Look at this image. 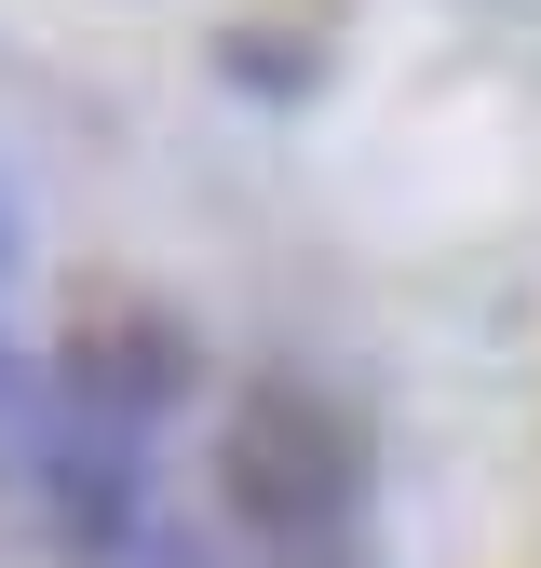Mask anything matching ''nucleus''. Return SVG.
<instances>
[{"mask_svg":"<svg viewBox=\"0 0 541 568\" xmlns=\"http://www.w3.org/2000/svg\"><path fill=\"white\" fill-rule=\"evenodd\" d=\"M190 379V352L163 312H82L54 352H0V487L54 555H122L150 528L163 474V406Z\"/></svg>","mask_w":541,"mask_h":568,"instance_id":"f257e3e1","label":"nucleus"},{"mask_svg":"<svg viewBox=\"0 0 541 568\" xmlns=\"http://www.w3.org/2000/svg\"><path fill=\"white\" fill-rule=\"evenodd\" d=\"M217 515L244 528H353L366 515V434L325 379H257L217 434Z\"/></svg>","mask_w":541,"mask_h":568,"instance_id":"f03ea898","label":"nucleus"},{"mask_svg":"<svg viewBox=\"0 0 541 568\" xmlns=\"http://www.w3.org/2000/svg\"><path fill=\"white\" fill-rule=\"evenodd\" d=\"M163 568H353V528H244V515H217Z\"/></svg>","mask_w":541,"mask_h":568,"instance_id":"7ed1b4c3","label":"nucleus"}]
</instances>
